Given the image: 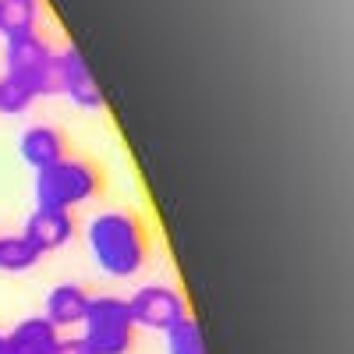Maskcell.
<instances>
[{"mask_svg": "<svg viewBox=\"0 0 354 354\" xmlns=\"http://www.w3.org/2000/svg\"><path fill=\"white\" fill-rule=\"evenodd\" d=\"M135 322L124 298H88L85 319H82V340L93 354H128L135 344Z\"/></svg>", "mask_w": 354, "mask_h": 354, "instance_id": "obj_3", "label": "cell"}, {"mask_svg": "<svg viewBox=\"0 0 354 354\" xmlns=\"http://www.w3.org/2000/svg\"><path fill=\"white\" fill-rule=\"evenodd\" d=\"M88 255L106 277L128 280L145 266V234L128 213H100L85 230Z\"/></svg>", "mask_w": 354, "mask_h": 354, "instance_id": "obj_1", "label": "cell"}, {"mask_svg": "<svg viewBox=\"0 0 354 354\" xmlns=\"http://www.w3.org/2000/svg\"><path fill=\"white\" fill-rule=\"evenodd\" d=\"M53 71H57V93H64L78 110H103V93L85 64V57L75 46L53 53Z\"/></svg>", "mask_w": 354, "mask_h": 354, "instance_id": "obj_6", "label": "cell"}, {"mask_svg": "<svg viewBox=\"0 0 354 354\" xmlns=\"http://www.w3.org/2000/svg\"><path fill=\"white\" fill-rule=\"evenodd\" d=\"M4 75L25 82L36 96H53L57 93L53 50L36 32L4 36Z\"/></svg>", "mask_w": 354, "mask_h": 354, "instance_id": "obj_4", "label": "cell"}, {"mask_svg": "<svg viewBox=\"0 0 354 354\" xmlns=\"http://www.w3.org/2000/svg\"><path fill=\"white\" fill-rule=\"evenodd\" d=\"M36 21H39V0H0V32L4 36L36 32Z\"/></svg>", "mask_w": 354, "mask_h": 354, "instance_id": "obj_12", "label": "cell"}, {"mask_svg": "<svg viewBox=\"0 0 354 354\" xmlns=\"http://www.w3.org/2000/svg\"><path fill=\"white\" fill-rule=\"evenodd\" d=\"M128 312L131 322L142 330H153V333H170L177 322L188 315L185 298L167 283H145L138 287L131 298H128Z\"/></svg>", "mask_w": 354, "mask_h": 354, "instance_id": "obj_5", "label": "cell"}, {"mask_svg": "<svg viewBox=\"0 0 354 354\" xmlns=\"http://www.w3.org/2000/svg\"><path fill=\"white\" fill-rule=\"evenodd\" d=\"M85 308H88V294H85L78 283H57V287L46 294L43 319L53 322L57 330H68V326H82Z\"/></svg>", "mask_w": 354, "mask_h": 354, "instance_id": "obj_10", "label": "cell"}, {"mask_svg": "<svg viewBox=\"0 0 354 354\" xmlns=\"http://www.w3.org/2000/svg\"><path fill=\"white\" fill-rule=\"evenodd\" d=\"M43 252L25 238V234H4L0 238V270L4 273H28L36 270Z\"/></svg>", "mask_w": 354, "mask_h": 354, "instance_id": "obj_11", "label": "cell"}, {"mask_svg": "<svg viewBox=\"0 0 354 354\" xmlns=\"http://www.w3.org/2000/svg\"><path fill=\"white\" fill-rule=\"evenodd\" d=\"M167 354H205L202 344V330L192 315H185L177 326L167 333Z\"/></svg>", "mask_w": 354, "mask_h": 354, "instance_id": "obj_13", "label": "cell"}, {"mask_svg": "<svg viewBox=\"0 0 354 354\" xmlns=\"http://www.w3.org/2000/svg\"><path fill=\"white\" fill-rule=\"evenodd\" d=\"M64 135L57 131V128H50V124H32L28 131H21V138H18V153H21V160L32 167V170H46V167H53L57 160H64Z\"/></svg>", "mask_w": 354, "mask_h": 354, "instance_id": "obj_9", "label": "cell"}, {"mask_svg": "<svg viewBox=\"0 0 354 354\" xmlns=\"http://www.w3.org/2000/svg\"><path fill=\"white\" fill-rule=\"evenodd\" d=\"M21 234L46 255V252H57V248H64L71 241L75 220L64 209H39V205H36V213L25 220V230Z\"/></svg>", "mask_w": 354, "mask_h": 354, "instance_id": "obj_7", "label": "cell"}, {"mask_svg": "<svg viewBox=\"0 0 354 354\" xmlns=\"http://www.w3.org/2000/svg\"><path fill=\"white\" fill-rule=\"evenodd\" d=\"M61 330L46 322L43 315L21 319L11 333H4V354H53Z\"/></svg>", "mask_w": 354, "mask_h": 354, "instance_id": "obj_8", "label": "cell"}, {"mask_svg": "<svg viewBox=\"0 0 354 354\" xmlns=\"http://www.w3.org/2000/svg\"><path fill=\"white\" fill-rule=\"evenodd\" d=\"M100 192V170L85 160H57L46 170H36V205L39 209H64L88 202Z\"/></svg>", "mask_w": 354, "mask_h": 354, "instance_id": "obj_2", "label": "cell"}, {"mask_svg": "<svg viewBox=\"0 0 354 354\" xmlns=\"http://www.w3.org/2000/svg\"><path fill=\"white\" fill-rule=\"evenodd\" d=\"M0 354H4V333H0Z\"/></svg>", "mask_w": 354, "mask_h": 354, "instance_id": "obj_16", "label": "cell"}, {"mask_svg": "<svg viewBox=\"0 0 354 354\" xmlns=\"http://www.w3.org/2000/svg\"><path fill=\"white\" fill-rule=\"evenodd\" d=\"M36 100H39V96H36L25 82H18V78H11V75L0 78V113H8V117L25 113Z\"/></svg>", "mask_w": 354, "mask_h": 354, "instance_id": "obj_14", "label": "cell"}, {"mask_svg": "<svg viewBox=\"0 0 354 354\" xmlns=\"http://www.w3.org/2000/svg\"><path fill=\"white\" fill-rule=\"evenodd\" d=\"M53 354H93V351H88V344L82 337H61L57 347H53Z\"/></svg>", "mask_w": 354, "mask_h": 354, "instance_id": "obj_15", "label": "cell"}]
</instances>
